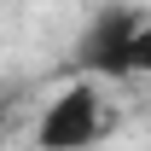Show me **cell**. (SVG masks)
Listing matches in <instances>:
<instances>
[{"label": "cell", "mask_w": 151, "mask_h": 151, "mask_svg": "<svg viewBox=\"0 0 151 151\" xmlns=\"http://www.w3.org/2000/svg\"><path fill=\"white\" fill-rule=\"evenodd\" d=\"M0 116H6V93H0Z\"/></svg>", "instance_id": "cell-4"}, {"label": "cell", "mask_w": 151, "mask_h": 151, "mask_svg": "<svg viewBox=\"0 0 151 151\" xmlns=\"http://www.w3.org/2000/svg\"><path fill=\"white\" fill-rule=\"evenodd\" d=\"M128 76H151V18H139V29L128 41Z\"/></svg>", "instance_id": "cell-3"}, {"label": "cell", "mask_w": 151, "mask_h": 151, "mask_svg": "<svg viewBox=\"0 0 151 151\" xmlns=\"http://www.w3.org/2000/svg\"><path fill=\"white\" fill-rule=\"evenodd\" d=\"M134 29H139V18L134 12H105V18L87 29V41H81V64L99 76H128V41Z\"/></svg>", "instance_id": "cell-2"}, {"label": "cell", "mask_w": 151, "mask_h": 151, "mask_svg": "<svg viewBox=\"0 0 151 151\" xmlns=\"http://www.w3.org/2000/svg\"><path fill=\"white\" fill-rule=\"evenodd\" d=\"M105 134V99L87 81H70L47 99V111L35 116V145L41 151H87Z\"/></svg>", "instance_id": "cell-1"}]
</instances>
